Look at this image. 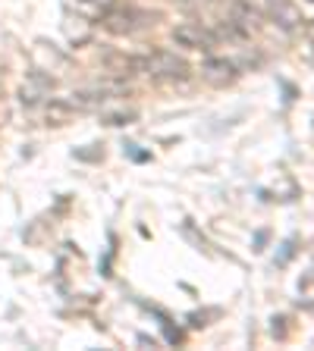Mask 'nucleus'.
Segmentation results:
<instances>
[{
	"mask_svg": "<svg viewBox=\"0 0 314 351\" xmlns=\"http://www.w3.org/2000/svg\"><path fill=\"white\" fill-rule=\"evenodd\" d=\"M139 73H148L161 82H183L189 79V63L173 51H154L148 57H139Z\"/></svg>",
	"mask_w": 314,
	"mask_h": 351,
	"instance_id": "f257e3e1",
	"label": "nucleus"
},
{
	"mask_svg": "<svg viewBox=\"0 0 314 351\" xmlns=\"http://www.w3.org/2000/svg\"><path fill=\"white\" fill-rule=\"evenodd\" d=\"M170 35L186 51H214L217 47V35L211 29H205L201 22H179V25H173Z\"/></svg>",
	"mask_w": 314,
	"mask_h": 351,
	"instance_id": "f03ea898",
	"label": "nucleus"
},
{
	"mask_svg": "<svg viewBox=\"0 0 314 351\" xmlns=\"http://www.w3.org/2000/svg\"><path fill=\"white\" fill-rule=\"evenodd\" d=\"M145 16L135 13L132 7H113V10H104V29L110 32V35H129V32H135L139 25H145Z\"/></svg>",
	"mask_w": 314,
	"mask_h": 351,
	"instance_id": "7ed1b4c3",
	"label": "nucleus"
},
{
	"mask_svg": "<svg viewBox=\"0 0 314 351\" xmlns=\"http://www.w3.org/2000/svg\"><path fill=\"white\" fill-rule=\"evenodd\" d=\"M201 79H205L208 85L223 88V85H233V82L239 79V69H236V63L227 57H211L201 63Z\"/></svg>",
	"mask_w": 314,
	"mask_h": 351,
	"instance_id": "20e7f679",
	"label": "nucleus"
},
{
	"mask_svg": "<svg viewBox=\"0 0 314 351\" xmlns=\"http://www.w3.org/2000/svg\"><path fill=\"white\" fill-rule=\"evenodd\" d=\"M267 13H271V19L280 22L283 29H295L302 22V13L293 0H267Z\"/></svg>",
	"mask_w": 314,
	"mask_h": 351,
	"instance_id": "39448f33",
	"label": "nucleus"
},
{
	"mask_svg": "<svg viewBox=\"0 0 314 351\" xmlns=\"http://www.w3.org/2000/svg\"><path fill=\"white\" fill-rule=\"evenodd\" d=\"M76 113H79V110H76L69 101H51L47 107H44V119H47V125H57V129L73 123Z\"/></svg>",
	"mask_w": 314,
	"mask_h": 351,
	"instance_id": "423d86ee",
	"label": "nucleus"
},
{
	"mask_svg": "<svg viewBox=\"0 0 314 351\" xmlns=\"http://www.w3.org/2000/svg\"><path fill=\"white\" fill-rule=\"evenodd\" d=\"M54 88V79L51 75H44V73H32L29 85H22V101L25 104H35L38 97H44L47 91Z\"/></svg>",
	"mask_w": 314,
	"mask_h": 351,
	"instance_id": "0eeeda50",
	"label": "nucleus"
},
{
	"mask_svg": "<svg viewBox=\"0 0 314 351\" xmlns=\"http://www.w3.org/2000/svg\"><path fill=\"white\" fill-rule=\"evenodd\" d=\"M107 95H110L107 88H85V91H76V95L69 97V104H73L76 110H95L107 101Z\"/></svg>",
	"mask_w": 314,
	"mask_h": 351,
	"instance_id": "6e6552de",
	"label": "nucleus"
},
{
	"mask_svg": "<svg viewBox=\"0 0 314 351\" xmlns=\"http://www.w3.org/2000/svg\"><path fill=\"white\" fill-rule=\"evenodd\" d=\"M63 32H66V38L79 47V44H85L88 38H91V29H88V22L82 19V16H66L63 19Z\"/></svg>",
	"mask_w": 314,
	"mask_h": 351,
	"instance_id": "1a4fd4ad",
	"label": "nucleus"
},
{
	"mask_svg": "<svg viewBox=\"0 0 314 351\" xmlns=\"http://www.w3.org/2000/svg\"><path fill=\"white\" fill-rule=\"evenodd\" d=\"M132 119H135V113H107V117H104V123L107 125H126V123H132Z\"/></svg>",
	"mask_w": 314,
	"mask_h": 351,
	"instance_id": "9d476101",
	"label": "nucleus"
},
{
	"mask_svg": "<svg viewBox=\"0 0 314 351\" xmlns=\"http://www.w3.org/2000/svg\"><path fill=\"white\" fill-rule=\"evenodd\" d=\"M10 117H13V110H10V104H7V97H0V129L10 123Z\"/></svg>",
	"mask_w": 314,
	"mask_h": 351,
	"instance_id": "9b49d317",
	"label": "nucleus"
},
{
	"mask_svg": "<svg viewBox=\"0 0 314 351\" xmlns=\"http://www.w3.org/2000/svg\"><path fill=\"white\" fill-rule=\"evenodd\" d=\"M305 32H308V38H311V41H314V19L305 25Z\"/></svg>",
	"mask_w": 314,
	"mask_h": 351,
	"instance_id": "f8f14e48",
	"label": "nucleus"
}]
</instances>
